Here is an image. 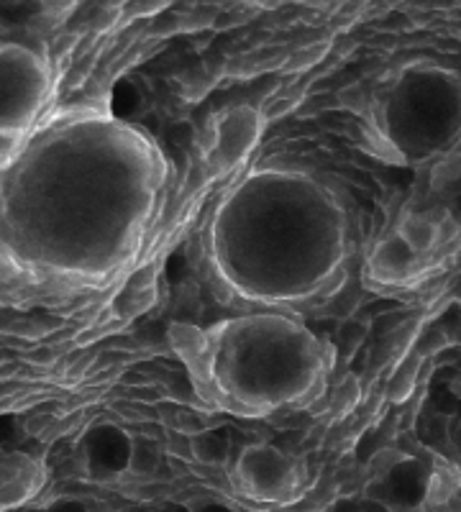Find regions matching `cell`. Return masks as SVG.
I'll use <instances>...</instances> for the list:
<instances>
[{
  "label": "cell",
  "mask_w": 461,
  "mask_h": 512,
  "mask_svg": "<svg viewBox=\"0 0 461 512\" xmlns=\"http://www.w3.org/2000/svg\"><path fill=\"white\" fill-rule=\"evenodd\" d=\"M170 182L162 146L108 108L41 118L0 164V264L100 285L139 254Z\"/></svg>",
  "instance_id": "cell-1"
},
{
  "label": "cell",
  "mask_w": 461,
  "mask_h": 512,
  "mask_svg": "<svg viewBox=\"0 0 461 512\" xmlns=\"http://www.w3.org/2000/svg\"><path fill=\"white\" fill-rule=\"evenodd\" d=\"M349 216L331 185L298 167H259L221 198L203 233L208 277L228 300L298 310L328 300L349 264Z\"/></svg>",
  "instance_id": "cell-2"
},
{
  "label": "cell",
  "mask_w": 461,
  "mask_h": 512,
  "mask_svg": "<svg viewBox=\"0 0 461 512\" xmlns=\"http://www.w3.org/2000/svg\"><path fill=\"white\" fill-rule=\"evenodd\" d=\"M200 400L244 418L303 408L323 395L333 367L326 338L277 310L170 328Z\"/></svg>",
  "instance_id": "cell-3"
},
{
  "label": "cell",
  "mask_w": 461,
  "mask_h": 512,
  "mask_svg": "<svg viewBox=\"0 0 461 512\" xmlns=\"http://www.w3.org/2000/svg\"><path fill=\"white\" fill-rule=\"evenodd\" d=\"M459 75L410 64L372 105L374 141L403 164H426L459 139Z\"/></svg>",
  "instance_id": "cell-4"
},
{
  "label": "cell",
  "mask_w": 461,
  "mask_h": 512,
  "mask_svg": "<svg viewBox=\"0 0 461 512\" xmlns=\"http://www.w3.org/2000/svg\"><path fill=\"white\" fill-rule=\"evenodd\" d=\"M49 95V64L26 44H0V164L41 121Z\"/></svg>",
  "instance_id": "cell-5"
},
{
  "label": "cell",
  "mask_w": 461,
  "mask_h": 512,
  "mask_svg": "<svg viewBox=\"0 0 461 512\" xmlns=\"http://www.w3.org/2000/svg\"><path fill=\"white\" fill-rule=\"evenodd\" d=\"M236 479L246 495L267 502H280L292 495L298 484V469L282 448L272 443H251L236 459Z\"/></svg>",
  "instance_id": "cell-6"
},
{
  "label": "cell",
  "mask_w": 461,
  "mask_h": 512,
  "mask_svg": "<svg viewBox=\"0 0 461 512\" xmlns=\"http://www.w3.org/2000/svg\"><path fill=\"white\" fill-rule=\"evenodd\" d=\"M262 136V116L249 105H239L231 111L221 113L211 128V167L216 172L234 169L246 154L257 146Z\"/></svg>",
  "instance_id": "cell-7"
},
{
  "label": "cell",
  "mask_w": 461,
  "mask_h": 512,
  "mask_svg": "<svg viewBox=\"0 0 461 512\" xmlns=\"http://www.w3.org/2000/svg\"><path fill=\"white\" fill-rule=\"evenodd\" d=\"M129 451L131 436L116 423H98L82 436V461L98 479L126 474Z\"/></svg>",
  "instance_id": "cell-8"
},
{
  "label": "cell",
  "mask_w": 461,
  "mask_h": 512,
  "mask_svg": "<svg viewBox=\"0 0 461 512\" xmlns=\"http://www.w3.org/2000/svg\"><path fill=\"white\" fill-rule=\"evenodd\" d=\"M428 474L418 459H403L387 469L385 477L377 484V495L392 507L408 510V507L421 505L428 492Z\"/></svg>",
  "instance_id": "cell-9"
},
{
  "label": "cell",
  "mask_w": 461,
  "mask_h": 512,
  "mask_svg": "<svg viewBox=\"0 0 461 512\" xmlns=\"http://www.w3.org/2000/svg\"><path fill=\"white\" fill-rule=\"evenodd\" d=\"M423 259H426V256L415 254V251L395 233L390 239L380 241L377 249L372 251L369 272H372L374 280L385 282V285H405V282L413 280Z\"/></svg>",
  "instance_id": "cell-10"
},
{
  "label": "cell",
  "mask_w": 461,
  "mask_h": 512,
  "mask_svg": "<svg viewBox=\"0 0 461 512\" xmlns=\"http://www.w3.org/2000/svg\"><path fill=\"white\" fill-rule=\"evenodd\" d=\"M397 236H400L415 254L428 256L431 251H436V246L444 239V228H441V221L433 218V213H415V216L403 218V223L397 228Z\"/></svg>",
  "instance_id": "cell-11"
},
{
  "label": "cell",
  "mask_w": 461,
  "mask_h": 512,
  "mask_svg": "<svg viewBox=\"0 0 461 512\" xmlns=\"http://www.w3.org/2000/svg\"><path fill=\"white\" fill-rule=\"evenodd\" d=\"M146 105V93L134 77H123L121 82H116V88L111 90V98H108L106 108L121 121H134V116H139Z\"/></svg>",
  "instance_id": "cell-12"
},
{
  "label": "cell",
  "mask_w": 461,
  "mask_h": 512,
  "mask_svg": "<svg viewBox=\"0 0 461 512\" xmlns=\"http://www.w3.org/2000/svg\"><path fill=\"white\" fill-rule=\"evenodd\" d=\"M162 466V446L152 436H131L129 469L126 472L134 477H152Z\"/></svg>",
  "instance_id": "cell-13"
},
{
  "label": "cell",
  "mask_w": 461,
  "mask_h": 512,
  "mask_svg": "<svg viewBox=\"0 0 461 512\" xmlns=\"http://www.w3.org/2000/svg\"><path fill=\"white\" fill-rule=\"evenodd\" d=\"M190 454L203 466H223L231 459V441L221 431H200L190 438Z\"/></svg>",
  "instance_id": "cell-14"
},
{
  "label": "cell",
  "mask_w": 461,
  "mask_h": 512,
  "mask_svg": "<svg viewBox=\"0 0 461 512\" xmlns=\"http://www.w3.org/2000/svg\"><path fill=\"white\" fill-rule=\"evenodd\" d=\"M47 512H93L88 502L75 500V497H62V500L54 502Z\"/></svg>",
  "instance_id": "cell-15"
},
{
  "label": "cell",
  "mask_w": 461,
  "mask_h": 512,
  "mask_svg": "<svg viewBox=\"0 0 461 512\" xmlns=\"http://www.w3.org/2000/svg\"><path fill=\"white\" fill-rule=\"evenodd\" d=\"M195 512H236V510H231V507L223 505V502H203Z\"/></svg>",
  "instance_id": "cell-16"
},
{
  "label": "cell",
  "mask_w": 461,
  "mask_h": 512,
  "mask_svg": "<svg viewBox=\"0 0 461 512\" xmlns=\"http://www.w3.org/2000/svg\"><path fill=\"white\" fill-rule=\"evenodd\" d=\"M259 6H280V3H287V0H254Z\"/></svg>",
  "instance_id": "cell-17"
}]
</instances>
